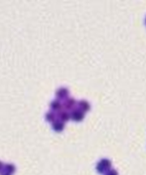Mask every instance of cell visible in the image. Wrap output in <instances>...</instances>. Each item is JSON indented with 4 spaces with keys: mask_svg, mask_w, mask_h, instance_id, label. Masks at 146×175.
<instances>
[{
    "mask_svg": "<svg viewBox=\"0 0 146 175\" xmlns=\"http://www.w3.org/2000/svg\"><path fill=\"white\" fill-rule=\"evenodd\" d=\"M111 164H112V163H111V160L109 159L103 158V159L98 160V163L96 165V168H97V170L99 173L105 174L109 169H111Z\"/></svg>",
    "mask_w": 146,
    "mask_h": 175,
    "instance_id": "obj_1",
    "label": "cell"
},
{
    "mask_svg": "<svg viewBox=\"0 0 146 175\" xmlns=\"http://www.w3.org/2000/svg\"><path fill=\"white\" fill-rule=\"evenodd\" d=\"M84 116H85V112H83L81 109H79L78 107L73 108L70 111V118L73 119L74 121H76V122H79V121L83 120Z\"/></svg>",
    "mask_w": 146,
    "mask_h": 175,
    "instance_id": "obj_2",
    "label": "cell"
},
{
    "mask_svg": "<svg viewBox=\"0 0 146 175\" xmlns=\"http://www.w3.org/2000/svg\"><path fill=\"white\" fill-rule=\"evenodd\" d=\"M62 103V109H65V110H72L73 108H75V105L77 104L76 102V99L74 97H66L65 99H63V102Z\"/></svg>",
    "mask_w": 146,
    "mask_h": 175,
    "instance_id": "obj_3",
    "label": "cell"
},
{
    "mask_svg": "<svg viewBox=\"0 0 146 175\" xmlns=\"http://www.w3.org/2000/svg\"><path fill=\"white\" fill-rule=\"evenodd\" d=\"M69 95V90L65 87H61L56 91V96L58 99H65L68 97Z\"/></svg>",
    "mask_w": 146,
    "mask_h": 175,
    "instance_id": "obj_4",
    "label": "cell"
},
{
    "mask_svg": "<svg viewBox=\"0 0 146 175\" xmlns=\"http://www.w3.org/2000/svg\"><path fill=\"white\" fill-rule=\"evenodd\" d=\"M58 119L62 121V122H66V121H68L70 119V112H68L67 110L65 109H62L58 112V115H57Z\"/></svg>",
    "mask_w": 146,
    "mask_h": 175,
    "instance_id": "obj_5",
    "label": "cell"
},
{
    "mask_svg": "<svg viewBox=\"0 0 146 175\" xmlns=\"http://www.w3.org/2000/svg\"><path fill=\"white\" fill-rule=\"evenodd\" d=\"M50 107L53 111H59L62 109V103L61 102V100L56 98V99H53L52 101L50 102Z\"/></svg>",
    "mask_w": 146,
    "mask_h": 175,
    "instance_id": "obj_6",
    "label": "cell"
},
{
    "mask_svg": "<svg viewBox=\"0 0 146 175\" xmlns=\"http://www.w3.org/2000/svg\"><path fill=\"white\" fill-rule=\"evenodd\" d=\"M77 106H78V108L81 109L83 112L88 111L91 108V104L89 103L88 100H86V99H80V100H79V101L77 102Z\"/></svg>",
    "mask_w": 146,
    "mask_h": 175,
    "instance_id": "obj_7",
    "label": "cell"
},
{
    "mask_svg": "<svg viewBox=\"0 0 146 175\" xmlns=\"http://www.w3.org/2000/svg\"><path fill=\"white\" fill-rule=\"evenodd\" d=\"M52 127L56 131H62L64 129V123L62 122V121L58 120L57 118L55 121H53V122H52Z\"/></svg>",
    "mask_w": 146,
    "mask_h": 175,
    "instance_id": "obj_8",
    "label": "cell"
},
{
    "mask_svg": "<svg viewBox=\"0 0 146 175\" xmlns=\"http://www.w3.org/2000/svg\"><path fill=\"white\" fill-rule=\"evenodd\" d=\"M3 170L7 171L11 174H13L15 171H16V165L14 164H11V163H7L4 164V167H3Z\"/></svg>",
    "mask_w": 146,
    "mask_h": 175,
    "instance_id": "obj_9",
    "label": "cell"
},
{
    "mask_svg": "<svg viewBox=\"0 0 146 175\" xmlns=\"http://www.w3.org/2000/svg\"><path fill=\"white\" fill-rule=\"evenodd\" d=\"M45 117H46V120H48V121H55L56 119H57V115H56V113H55V111H53V110H51V111H48L47 113H46V115H45Z\"/></svg>",
    "mask_w": 146,
    "mask_h": 175,
    "instance_id": "obj_10",
    "label": "cell"
},
{
    "mask_svg": "<svg viewBox=\"0 0 146 175\" xmlns=\"http://www.w3.org/2000/svg\"><path fill=\"white\" fill-rule=\"evenodd\" d=\"M104 175H118V171L115 169V168H111V169H109Z\"/></svg>",
    "mask_w": 146,
    "mask_h": 175,
    "instance_id": "obj_11",
    "label": "cell"
},
{
    "mask_svg": "<svg viewBox=\"0 0 146 175\" xmlns=\"http://www.w3.org/2000/svg\"><path fill=\"white\" fill-rule=\"evenodd\" d=\"M0 175H12L11 173L7 172V171H5V170H2L1 173H0Z\"/></svg>",
    "mask_w": 146,
    "mask_h": 175,
    "instance_id": "obj_12",
    "label": "cell"
},
{
    "mask_svg": "<svg viewBox=\"0 0 146 175\" xmlns=\"http://www.w3.org/2000/svg\"><path fill=\"white\" fill-rule=\"evenodd\" d=\"M3 167H4V164L0 160V173H1V171L3 170Z\"/></svg>",
    "mask_w": 146,
    "mask_h": 175,
    "instance_id": "obj_13",
    "label": "cell"
},
{
    "mask_svg": "<svg viewBox=\"0 0 146 175\" xmlns=\"http://www.w3.org/2000/svg\"><path fill=\"white\" fill-rule=\"evenodd\" d=\"M145 23H146V18H145Z\"/></svg>",
    "mask_w": 146,
    "mask_h": 175,
    "instance_id": "obj_14",
    "label": "cell"
}]
</instances>
